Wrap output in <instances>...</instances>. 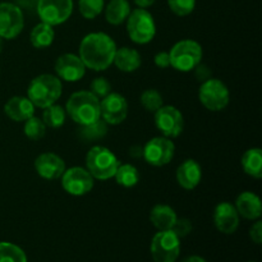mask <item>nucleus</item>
I'll use <instances>...</instances> for the list:
<instances>
[{
  "instance_id": "nucleus-1",
  "label": "nucleus",
  "mask_w": 262,
  "mask_h": 262,
  "mask_svg": "<svg viewBox=\"0 0 262 262\" xmlns=\"http://www.w3.org/2000/svg\"><path fill=\"white\" fill-rule=\"evenodd\" d=\"M115 41L105 32H91L79 43V58L86 68L95 72L106 71L114 60Z\"/></svg>"
},
{
  "instance_id": "nucleus-2",
  "label": "nucleus",
  "mask_w": 262,
  "mask_h": 262,
  "mask_svg": "<svg viewBox=\"0 0 262 262\" xmlns=\"http://www.w3.org/2000/svg\"><path fill=\"white\" fill-rule=\"evenodd\" d=\"M66 113L81 127L100 119V100L91 91H78L71 95L66 105Z\"/></svg>"
},
{
  "instance_id": "nucleus-3",
  "label": "nucleus",
  "mask_w": 262,
  "mask_h": 262,
  "mask_svg": "<svg viewBox=\"0 0 262 262\" xmlns=\"http://www.w3.org/2000/svg\"><path fill=\"white\" fill-rule=\"evenodd\" d=\"M61 92H63L61 79L54 74H40L28 84L27 97L32 101L35 107L45 109L60 99Z\"/></svg>"
},
{
  "instance_id": "nucleus-4",
  "label": "nucleus",
  "mask_w": 262,
  "mask_h": 262,
  "mask_svg": "<svg viewBox=\"0 0 262 262\" xmlns=\"http://www.w3.org/2000/svg\"><path fill=\"white\" fill-rule=\"evenodd\" d=\"M119 165L120 161L115 154L104 146H94L86 155V169L94 179L107 181L114 178Z\"/></svg>"
},
{
  "instance_id": "nucleus-5",
  "label": "nucleus",
  "mask_w": 262,
  "mask_h": 262,
  "mask_svg": "<svg viewBox=\"0 0 262 262\" xmlns=\"http://www.w3.org/2000/svg\"><path fill=\"white\" fill-rule=\"evenodd\" d=\"M202 55V46L197 41L191 38L181 40L169 51L170 67L178 72H191L201 63Z\"/></svg>"
},
{
  "instance_id": "nucleus-6",
  "label": "nucleus",
  "mask_w": 262,
  "mask_h": 262,
  "mask_svg": "<svg viewBox=\"0 0 262 262\" xmlns=\"http://www.w3.org/2000/svg\"><path fill=\"white\" fill-rule=\"evenodd\" d=\"M127 32L130 40L138 45L151 42L156 35V23L147 9L137 8L127 18Z\"/></svg>"
},
{
  "instance_id": "nucleus-7",
  "label": "nucleus",
  "mask_w": 262,
  "mask_h": 262,
  "mask_svg": "<svg viewBox=\"0 0 262 262\" xmlns=\"http://www.w3.org/2000/svg\"><path fill=\"white\" fill-rule=\"evenodd\" d=\"M199 100L210 112H222L229 105V90L224 82L211 77L200 86Z\"/></svg>"
},
{
  "instance_id": "nucleus-8",
  "label": "nucleus",
  "mask_w": 262,
  "mask_h": 262,
  "mask_svg": "<svg viewBox=\"0 0 262 262\" xmlns=\"http://www.w3.org/2000/svg\"><path fill=\"white\" fill-rule=\"evenodd\" d=\"M150 252L155 262H177L181 255V239L171 230H160L151 241Z\"/></svg>"
},
{
  "instance_id": "nucleus-9",
  "label": "nucleus",
  "mask_w": 262,
  "mask_h": 262,
  "mask_svg": "<svg viewBox=\"0 0 262 262\" xmlns=\"http://www.w3.org/2000/svg\"><path fill=\"white\" fill-rule=\"evenodd\" d=\"M73 7V0H37V14L41 22L54 27L71 18Z\"/></svg>"
},
{
  "instance_id": "nucleus-10",
  "label": "nucleus",
  "mask_w": 262,
  "mask_h": 262,
  "mask_svg": "<svg viewBox=\"0 0 262 262\" xmlns=\"http://www.w3.org/2000/svg\"><path fill=\"white\" fill-rule=\"evenodd\" d=\"M25 27L22 9L13 3H0V37L13 40L18 37Z\"/></svg>"
},
{
  "instance_id": "nucleus-11",
  "label": "nucleus",
  "mask_w": 262,
  "mask_h": 262,
  "mask_svg": "<svg viewBox=\"0 0 262 262\" xmlns=\"http://www.w3.org/2000/svg\"><path fill=\"white\" fill-rule=\"evenodd\" d=\"M60 178L63 189L72 196H84L94 188V177L89 173L87 169L81 166L66 169Z\"/></svg>"
},
{
  "instance_id": "nucleus-12",
  "label": "nucleus",
  "mask_w": 262,
  "mask_h": 262,
  "mask_svg": "<svg viewBox=\"0 0 262 262\" xmlns=\"http://www.w3.org/2000/svg\"><path fill=\"white\" fill-rule=\"evenodd\" d=\"M176 154V145L171 138L154 137L148 141L142 150L146 163L152 166H164L170 163Z\"/></svg>"
},
{
  "instance_id": "nucleus-13",
  "label": "nucleus",
  "mask_w": 262,
  "mask_h": 262,
  "mask_svg": "<svg viewBox=\"0 0 262 262\" xmlns=\"http://www.w3.org/2000/svg\"><path fill=\"white\" fill-rule=\"evenodd\" d=\"M155 125L164 137L176 138L183 132L184 119L182 113L176 106H161L155 113Z\"/></svg>"
},
{
  "instance_id": "nucleus-14",
  "label": "nucleus",
  "mask_w": 262,
  "mask_h": 262,
  "mask_svg": "<svg viewBox=\"0 0 262 262\" xmlns=\"http://www.w3.org/2000/svg\"><path fill=\"white\" fill-rule=\"evenodd\" d=\"M128 115V102L123 95L110 92L100 100V118L106 124L118 125L125 120Z\"/></svg>"
},
{
  "instance_id": "nucleus-15",
  "label": "nucleus",
  "mask_w": 262,
  "mask_h": 262,
  "mask_svg": "<svg viewBox=\"0 0 262 262\" xmlns=\"http://www.w3.org/2000/svg\"><path fill=\"white\" fill-rule=\"evenodd\" d=\"M54 69L59 79L66 82H78L84 77L87 68L79 55L67 53L56 59Z\"/></svg>"
},
{
  "instance_id": "nucleus-16",
  "label": "nucleus",
  "mask_w": 262,
  "mask_h": 262,
  "mask_svg": "<svg viewBox=\"0 0 262 262\" xmlns=\"http://www.w3.org/2000/svg\"><path fill=\"white\" fill-rule=\"evenodd\" d=\"M66 169V161L54 152L41 154L35 160L36 173L46 181H55L60 178Z\"/></svg>"
},
{
  "instance_id": "nucleus-17",
  "label": "nucleus",
  "mask_w": 262,
  "mask_h": 262,
  "mask_svg": "<svg viewBox=\"0 0 262 262\" xmlns=\"http://www.w3.org/2000/svg\"><path fill=\"white\" fill-rule=\"evenodd\" d=\"M214 224L223 234H233L239 227V215L234 205L230 202H220L214 210Z\"/></svg>"
},
{
  "instance_id": "nucleus-18",
  "label": "nucleus",
  "mask_w": 262,
  "mask_h": 262,
  "mask_svg": "<svg viewBox=\"0 0 262 262\" xmlns=\"http://www.w3.org/2000/svg\"><path fill=\"white\" fill-rule=\"evenodd\" d=\"M177 182L187 191H192L200 184L202 179L201 165L193 159H187L177 169Z\"/></svg>"
},
{
  "instance_id": "nucleus-19",
  "label": "nucleus",
  "mask_w": 262,
  "mask_h": 262,
  "mask_svg": "<svg viewBox=\"0 0 262 262\" xmlns=\"http://www.w3.org/2000/svg\"><path fill=\"white\" fill-rule=\"evenodd\" d=\"M35 105L26 96L10 97L4 105V113L13 122H26L35 115Z\"/></svg>"
},
{
  "instance_id": "nucleus-20",
  "label": "nucleus",
  "mask_w": 262,
  "mask_h": 262,
  "mask_svg": "<svg viewBox=\"0 0 262 262\" xmlns=\"http://www.w3.org/2000/svg\"><path fill=\"white\" fill-rule=\"evenodd\" d=\"M238 215L247 220H258L262 215L261 200L253 192H242L234 205Z\"/></svg>"
},
{
  "instance_id": "nucleus-21",
  "label": "nucleus",
  "mask_w": 262,
  "mask_h": 262,
  "mask_svg": "<svg viewBox=\"0 0 262 262\" xmlns=\"http://www.w3.org/2000/svg\"><path fill=\"white\" fill-rule=\"evenodd\" d=\"M141 63H142L141 54L136 49L127 48V46L117 49L113 60V64H115V67L124 73H132L137 71L141 67Z\"/></svg>"
},
{
  "instance_id": "nucleus-22",
  "label": "nucleus",
  "mask_w": 262,
  "mask_h": 262,
  "mask_svg": "<svg viewBox=\"0 0 262 262\" xmlns=\"http://www.w3.org/2000/svg\"><path fill=\"white\" fill-rule=\"evenodd\" d=\"M177 217H178L177 212L169 205H156L150 212V222L158 229V232H160V230H170L173 228L174 223H176Z\"/></svg>"
},
{
  "instance_id": "nucleus-23",
  "label": "nucleus",
  "mask_w": 262,
  "mask_h": 262,
  "mask_svg": "<svg viewBox=\"0 0 262 262\" xmlns=\"http://www.w3.org/2000/svg\"><path fill=\"white\" fill-rule=\"evenodd\" d=\"M105 9V19L113 26H119L127 20L128 15L132 12L128 0H110Z\"/></svg>"
},
{
  "instance_id": "nucleus-24",
  "label": "nucleus",
  "mask_w": 262,
  "mask_h": 262,
  "mask_svg": "<svg viewBox=\"0 0 262 262\" xmlns=\"http://www.w3.org/2000/svg\"><path fill=\"white\" fill-rule=\"evenodd\" d=\"M241 164L246 174L255 179L262 178V151L261 148L253 147L246 151L241 159Z\"/></svg>"
},
{
  "instance_id": "nucleus-25",
  "label": "nucleus",
  "mask_w": 262,
  "mask_h": 262,
  "mask_svg": "<svg viewBox=\"0 0 262 262\" xmlns=\"http://www.w3.org/2000/svg\"><path fill=\"white\" fill-rule=\"evenodd\" d=\"M54 38H55V31L53 26L43 22L36 25L30 33L31 45L35 49L49 48L54 42Z\"/></svg>"
},
{
  "instance_id": "nucleus-26",
  "label": "nucleus",
  "mask_w": 262,
  "mask_h": 262,
  "mask_svg": "<svg viewBox=\"0 0 262 262\" xmlns=\"http://www.w3.org/2000/svg\"><path fill=\"white\" fill-rule=\"evenodd\" d=\"M114 178L119 186L124 188H132L140 181V173L132 164H120L115 171Z\"/></svg>"
},
{
  "instance_id": "nucleus-27",
  "label": "nucleus",
  "mask_w": 262,
  "mask_h": 262,
  "mask_svg": "<svg viewBox=\"0 0 262 262\" xmlns=\"http://www.w3.org/2000/svg\"><path fill=\"white\" fill-rule=\"evenodd\" d=\"M67 113L66 109L60 105L53 104L50 106L45 107L42 113V122L49 128H60L66 123Z\"/></svg>"
},
{
  "instance_id": "nucleus-28",
  "label": "nucleus",
  "mask_w": 262,
  "mask_h": 262,
  "mask_svg": "<svg viewBox=\"0 0 262 262\" xmlns=\"http://www.w3.org/2000/svg\"><path fill=\"white\" fill-rule=\"evenodd\" d=\"M0 262H28V258L19 246L10 242H0Z\"/></svg>"
},
{
  "instance_id": "nucleus-29",
  "label": "nucleus",
  "mask_w": 262,
  "mask_h": 262,
  "mask_svg": "<svg viewBox=\"0 0 262 262\" xmlns=\"http://www.w3.org/2000/svg\"><path fill=\"white\" fill-rule=\"evenodd\" d=\"M141 105L143 106V109L147 110L150 113H155L156 110L160 109L164 105L163 96H161L160 92L155 89H148L141 94L140 97Z\"/></svg>"
},
{
  "instance_id": "nucleus-30",
  "label": "nucleus",
  "mask_w": 262,
  "mask_h": 262,
  "mask_svg": "<svg viewBox=\"0 0 262 262\" xmlns=\"http://www.w3.org/2000/svg\"><path fill=\"white\" fill-rule=\"evenodd\" d=\"M23 133L27 138L32 141H38L45 136L46 133V125L43 124L42 119L37 117H31L25 122V127H23Z\"/></svg>"
},
{
  "instance_id": "nucleus-31",
  "label": "nucleus",
  "mask_w": 262,
  "mask_h": 262,
  "mask_svg": "<svg viewBox=\"0 0 262 262\" xmlns=\"http://www.w3.org/2000/svg\"><path fill=\"white\" fill-rule=\"evenodd\" d=\"M105 8V0H78L79 13L86 19H95Z\"/></svg>"
},
{
  "instance_id": "nucleus-32",
  "label": "nucleus",
  "mask_w": 262,
  "mask_h": 262,
  "mask_svg": "<svg viewBox=\"0 0 262 262\" xmlns=\"http://www.w3.org/2000/svg\"><path fill=\"white\" fill-rule=\"evenodd\" d=\"M171 12L178 17L189 15L196 8V0H168Z\"/></svg>"
},
{
  "instance_id": "nucleus-33",
  "label": "nucleus",
  "mask_w": 262,
  "mask_h": 262,
  "mask_svg": "<svg viewBox=\"0 0 262 262\" xmlns=\"http://www.w3.org/2000/svg\"><path fill=\"white\" fill-rule=\"evenodd\" d=\"M105 133H106V123L101 120V118L97 122L92 123V124L82 127V136L84 138H89V140H96V138L104 137Z\"/></svg>"
},
{
  "instance_id": "nucleus-34",
  "label": "nucleus",
  "mask_w": 262,
  "mask_h": 262,
  "mask_svg": "<svg viewBox=\"0 0 262 262\" xmlns=\"http://www.w3.org/2000/svg\"><path fill=\"white\" fill-rule=\"evenodd\" d=\"M90 91L97 97V99H104L106 95L112 92V83L107 81L105 77H96L90 84Z\"/></svg>"
},
{
  "instance_id": "nucleus-35",
  "label": "nucleus",
  "mask_w": 262,
  "mask_h": 262,
  "mask_svg": "<svg viewBox=\"0 0 262 262\" xmlns=\"http://www.w3.org/2000/svg\"><path fill=\"white\" fill-rule=\"evenodd\" d=\"M171 232L181 239V238L187 237L189 233L192 232V223L191 220L186 219V217H177L176 223H174Z\"/></svg>"
},
{
  "instance_id": "nucleus-36",
  "label": "nucleus",
  "mask_w": 262,
  "mask_h": 262,
  "mask_svg": "<svg viewBox=\"0 0 262 262\" xmlns=\"http://www.w3.org/2000/svg\"><path fill=\"white\" fill-rule=\"evenodd\" d=\"M193 71H194V76H196L197 81L201 82V83L202 82L207 81L209 78H211V74H212L211 68H210V67H207L206 64L200 63L199 66L193 69Z\"/></svg>"
},
{
  "instance_id": "nucleus-37",
  "label": "nucleus",
  "mask_w": 262,
  "mask_h": 262,
  "mask_svg": "<svg viewBox=\"0 0 262 262\" xmlns=\"http://www.w3.org/2000/svg\"><path fill=\"white\" fill-rule=\"evenodd\" d=\"M154 61L158 68L166 69L170 67V56H169L168 51H159L154 58Z\"/></svg>"
},
{
  "instance_id": "nucleus-38",
  "label": "nucleus",
  "mask_w": 262,
  "mask_h": 262,
  "mask_svg": "<svg viewBox=\"0 0 262 262\" xmlns=\"http://www.w3.org/2000/svg\"><path fill=\"white\" fill-rule=\"evenodd\" d=\"M250 238L252 239L253 243H256V245H261L262 243V222L261 220H256L255 224L251 227Z\"/></svg>"
},
{
  "instance_id": "nucleus-39",
  "label": "nucleus",
  "mask_w": 262,
  "mask_h": 262,
  "mask_svg": "<svg viewBox=\"0 0 262 262\" xmlns=\"http://www.w3.org/2000/svg\"><path fill=\"white\" fill-rule=\"evenodd\" d=\"M135 4L137 5L138 8H142V9H146V8H150L151 5H154L155 0H133Z\"/></svg>"
},
{
  "instance_id": "nucleus-40",
  "label": "nucleus",
  "mask_w": 262,
  "mask_h": 262,
  "mask_svg": "<svg viewBox=\"0 0 262 262\" xmlns=\"http://www.w3.org/2000/svg\"><path fill=\"white\" fill-rule=\"evenodd\" d=\"M182 262H207L205 260L204 257H201V256H197V255H192V256H188V257L183 258Z\"/></svg>"
},
{
  "instance_id": "nucleus-41",
  "label": "nucleus",
  "mask_w": 262,
  "mask_h": 262,
  "mask_svg": "<svg viewBox=\"0 0 262 262\" xmlns=\"http://www.w3.org/2000/svg\"><path fill=\"white\" fill-rule=\"evenodd\" d=\"M3 48H4V38L0 37V53L3 51Z\"/></svg>"
},
{
  "instance_id": "nucleus-42",
  "label": "nucleus",
  "mask_w": 262,
  "mask_h": 262,
  "mask_svg": "<svg viewBox=\"0 0 262 262\" xmlns=\"http://www.w3.org/2000/svg\"><path fill=\"white\" fill-rule=\"evenodd\" d=\"M248 262H255V261H248Z\"/></svg>"
}]
</instances>
